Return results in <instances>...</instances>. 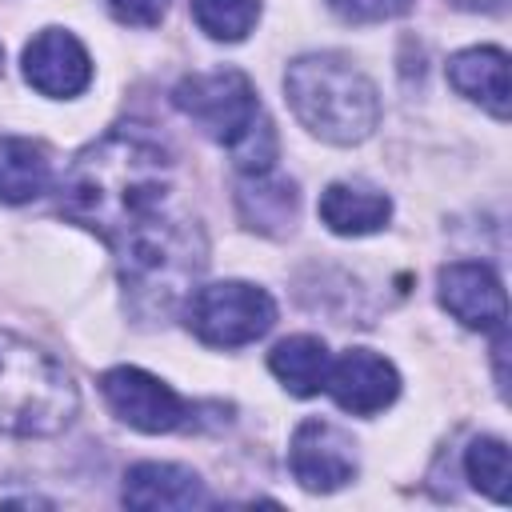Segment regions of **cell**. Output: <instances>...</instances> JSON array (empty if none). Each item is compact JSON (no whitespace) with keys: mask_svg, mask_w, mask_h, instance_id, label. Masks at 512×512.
I'll return each mask as SVG.
<instances>
[{"mask_svg":"<svg viewBox=\"0 0 512 512\" xmlns=\"http://www.w3.org/2000/svg\"><path fill=\"white\" fill-rule=\"evenodd\" d=\"M60 212L112 248L124 288L148 312H168L184 300L208 264L172 152L136 124L104 132L68 164Z\"/></svg>","mask_w":512,"mask_h":512,"instance_id":"1","label":"cell"},{"mask_svg":"<svg viewBox=\"0 0 512 512\" xmlns=\"http://www.w3.org/2000/svg\"><path fill=\"white\" fill-rule=\"evenodd\" d=\"M176 108L216 144L232 152V164L248 176H260L276 160V132L260 108L252 80L236 68L184 76L172 92Z\"/></svg>","mask_w":512,"mask_h":512,"instance_id":"2","label":"cell"},{"mask_svg":"<svg viewBox=\"0 0 512 512\" xmlns=\"http://www.w3.org/2000/svg\"><path fill=\"white\" fill-rule=\"evenodd\" d=\"M284 92L300 124L328 144H360L380 120L372 80L332 52L292 60L284 72Z\"/></svg>","mask_w":512,"mask_h":512,"instance_id":"3","label":"cell"},{"mask_svg":"<svg viewBox=\"0 0 512 512\" xmlns=\"http://www.w3.org/2000/svg\"><path fill=\"white\" fill-rule=\"evenodd\" d=\"M76 384L56 356L0 332V432L56 436L76 416Z\"/></svg>","mask_w":512,"mask_h":512,"instance_id":"4","label":"cell"},{"mask_svg":"<svg viewBox=\"0 0 512 512\" xmlns=\"http://www.w3.org/2000/svg\"><path fill=\"white\" fill-rule=\"evenodd\" d=\"M188 328L212 344V348H240L260 340L272 320H276V304L264 288L248 284V280H220V284H204L188 296Z\"/></svg>","mask_w":512,"mask_h":512,"instance_id":"5","label":"cell"},{"mask_svg":"<svg viewBox=\"0 0 512 512\" xmlns=\"http://www.w3.org/2000/svg\"><path fill=\"white\" fill-rule=\"evenodd\" d=\"M100 392H104V404L128 428H140V432H176L192 416V408L144 368H108L100 376Z\"/></svg>","mask_w":512,"mask_h":512,"instance_id":"6","label":"cell"},{"mask_svg":"<svg viewBox=\"0 0 512 512\" xmlns=\"http://www.w3.org/2000/svg\"><path fill=\"white\" fill-rule=\"evenodd\" d=\"M288 468L308 492H336L356 476V452L348 432H340L328 420H304L292 432Z\"/></svg>","mask_w":512,"mask_h":512,"instance_id":"7","label":"cell"},{"mask_svg":"<svg viewBox=\"0 0 512 512\" xmlns=\"http://www.w3.org/2000/svg\"><path fill=\"white\" fill-rule=\"evenodd\" d=\"M24 80L52 96V100H68L80 96L92 80V60L84 52V44L64 32V28H44L32 36V44L24 48Z\"/></svg>","mask_w":512,"mask_h":512,"instance_id":"8","label":"cell"},{"mask_svg":"<svg viewBox=\"0 0 512 512\" xmlns=\"http://www.w3.org/2000/svg\"><path fill=\"white\" fill-rule=\"evenodd\" d=\"M324 388L332 392V400L344 412H352V416H376V412H384L400 396V376L372 348H348L336 364H328Z\"/></svg>","mask_w":512,"mask_h":512,"instance_id":"9","label":"cell"},{"mask_svg":"<svg viewBox=\"0 0 512 512\" xmlns=\"http://www.w3.org/2000/svg\"><path fill=\"white\" fill-rule=\"evenodd\" d=\"M440 304L464 324L496 332L508 320V300L488 264L476 260H452L440 268Z\"/></svg>","mask_w":512,"mask_h":512,"instance_id":"10","label":"cell"},{"mask_svg":"<svg viewBox=\"0 0 512 512\" xmlns=\"http://www.w3.org/2000/svg\"><path fill=\"white\" fill-rule=\"evenodd\" d=\"M124 504L128 508H204L208 488L192 468L180 464H132L124 476Z\"/></svg>","mask_w":512,"mask_h":512,"instance_id":"11","label":"cell"},{"mask_svg":"<svg viewBox=\"0 0 512 512\" xmlns=\"http://www.w3.org/2000/svg\"><path fill=\"white\" fill-rule=\"evenodd\" d=\"M448 80L460 96L508 120V56L500 48H464L448 60Z\"/></svg>","mask_w":512,"mask_h":512,"instance_id":"12","label":"cell"},{"mask_svg":"<svg viewBox=\"0 0 512 512\" xmlns=\"http://www.w3.org/2000/svg\"><path fill=\"white\" fill-rule=\"evenodd\" d=\"M392 216V200L376 188L364 184H328L320 196V220L336 232V236H368L376 228H384Z\"/></svg>","mask_w":512,"mask_h":512,"instance_id":"13","label":"cell"},{"mask_svg":"<svg viewBox=\"0 0 512 512\" xmlns=\"http://www.w3.org/2000/svg\"><path fill=\"white\" fill-rule=\"evenodd\" d=\"M52 184L48 148L24 136H0V204H28Z\"/></svg>","mask_w":512,"mask_h":512,"instance_id":"14","label":"cell"},{"mask_svg":"<svg viewBox=\"0 0 512 512\" xmlns=\"http://www.w3.org/2000/svg\"><path fill=\"white\" fill-rule=\"evenodd\" d=\"M328 348L316 336H288L268 352L272 376L292 392V396H316L328 380Z\"/></svg>","mask_w":512,"mask_h":512,"instance_id":"15","label":"cell"},{"mask_svg":"<svg viewBox=\"0 0 512 512\" xmlns=\"http://www.w3.org/2000/svg\"><path fill=\"white\" fill-rule=\"evenodd\" d=\"M240 212L252 228H264V232H280L284 224H292L296 216V188L288 180H264V172L252 180V184H240Z\"/></svg>","mask_w":512,"mask_h":512,"instance_id":"16","label":"cell"},{"mask_svg":"<svg viewBox=\"0 0 512 512\" xmlns=\"http://www.w3.org/2000/svg\"><path fill=\"white\" fill-rule=\"evenodd\" d=\"M464 472L468 480L492 496L496 504H508V480H512V468H508V444L496 440V436H480L468 444L464 452Z\"/></svg>","mask_w":512,"mask_h":512,"instance_id":"17","label":"cell"},{"mask_svg":"<svg viewBox=\"0 0 512 512\" xmlns=\"http://www.w3.org/2000/svg\"><path fill=\"white\" fill-rule=\"evenodd\" d=\"M192 16L212 40H244L260 16V0H192Z\"/></svg>","mask_w":512,"mask_h":512,"instance_id":"18","label":"cell"},{"mask_svg":"<svg viewBox=\"0 0 512 512\" xmlns=\"http://www.w3.org/2000/svg\"><path fill=\"white\" fill-rule=\"evenodd\" d=\"M328 8L348 24H376V20L404 16L412 0H328Z\"/></svg>","mask_w":512,"mask_h":512,"instance_id":"19","label":"cell"},{"mask_svg":"<svg viewBox=\"0 0 512 512\" xmlns=\"http://www.w3.org/2000/svg\"><path fill=\"white\" fill-rule=\"evenodd\" d=\"M104 4L112 8L116 20L136 24V28H152V24H160V16H164V8H168V0H104Z\"/></svg>","mask_w":512,"mask_h":512,"instance_id":"20","label":"cell"},{"mask_svg":"<svg viewBox=\"0 0 512 512\" xmlns=\"http://www.w3.org/2000/svg\"><path fill=\"white\" fill-rule=\"evenodd\" d=\"M456 8H468V12H496L500 0H452Z\"/></svg>","mask_w":512,"mask_h":512,"instance_id":"21","label":"cell"},{"mask_svg":"<svg viewBox=\"0 0 512 512\" xmlns=\"http://www.w3.org/2000/svg\"><path fill=\"white\" fill-rule=\"evenodd\" d=\"M0 68H4V48H0Z\"/></svg>","mask_w":512,"mask_h":512,"instance_id":"22","label":"cell"}]
</instances>
